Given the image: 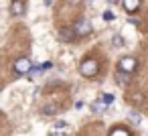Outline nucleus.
Listing matches in <instances>:
<instances>
[{
    "mask_svg": "<svg viewBox=\"0 0 148 136\" xmlns=\"http://www.w3.org/2000/svg\"><path fill=\"white\" fill-rule=\"evenodd\" d=\"M103 19H106V21H112V19H114V12L106 10V12H103Z\"/></svg>",
    "mask_w": 148,
    "mask_h": 136,
    "instance_id": "obj_16",
    "label": "nucleus"
},
{
    "mask_svg": "<svg viewBox=\"0 0 148 136\" xmlns=\"http://www.w3.org/2000/svg\"><path fill=\"white\" fill-rule=\"evenodd\" d=\"M116 79H118V83H120V85H126V81L130 79V73H124V71H118V73H116Z\"/></svg>",
    "mask_w": 148,
    "mask_h": 136,
    "instance_id": "obj_9",
    "label": "nucleus"
},
{
    "mask_svg": "<svg viewBox=\"0 0 148 136\" xmlns=\"http://www.w3.org/2000/svg\"><path fill=\"white\" fill-rule=\"evenodd\" d=\"M75 108H77V110H81V108H83V102H81V100H79V102H75Z\"/></svg>",
    "mask_w": 148,
    "mask_h": 136,
    "instance_id": "obj_17",
    "label": "nucleus"
},
{
    "mask_svg": "<svg viewBox=\"0 0 148 136\" xmlns=\"http://www.w3.org/2000/svg\"><path fill=\"white\" fill-rule=\"evenodd\" d=\"M103 102H106V106H110V104L114 102V95H112V93H106V95H103Z\"/></svg>",
    "mask_w": 148,
    "mask_h": 136,
    "instance_id": "obj_14",
    "label": "nucleus"
},
{
    "mask_svg": "<svg viewBox=\"0 0 148 136\" xmlns=\"http://www.w3.org/2000/svg\"><path fill=\"white\" fill-rule=\"evenodd\" d=\"M108 2H110V4H118V2H120V0H108Z\"/></svg>",
    "mask_w": 148,
    "mask_h": 136,
    "instance_id": "obj_19",
    "label": "nucleus"
},
{
    "mask_svg": "<svg viewBox=\"0 0 148 136\" xmlns=\"http://www.w3.org/2000/svg\"><path fill=\"white\" fill-rule=\"evenodd\" d=\"M130 118H132V124H134V126H138V124H140V116H138L136 112H130Z\"/></svg>",
    "mask_w": 148,
    "mask_h": 136,
    "instance_id": "obj_12",
    "label": "nucleus"
},
{
    "mask_svg": "<svg viewBox=\"0 0 148 136\" xmlns=\"http://www.w3.org/2000/svg\"><path fill=\"white\" fill-rule=\"evenodd\" d=\"M73 37H77L75 35V29H69L67 27V29H61L59 31V39L61 41H73Z\"/></svg>",
    "mask_w": 148,
    "mask_h": 136,
    "instance_id": "obj_5",
    "label": "nucleus"
},
{
    "mask_svg": "<svg viewBox=\"0 0 148 136\" xmlns=\"http://www.w3.org/2000/svg\"><path fill=\"white\" fill-rule=\"evenodd\" d=\"M10 12L14 16H21L25 12V6H23V0H12V4H10Z\"/></svg>",
    "mask_w": 148,
    "mask_h": 136,
    "instance_id": "obj_6",
    "label": "nucleus"
},
{
    "mask_svg": "<svg viewBox=\"0 0 148 136\" xmlns=\"http://www.w3.org/2000/svg\"><path fill=\"white\" fill-rule=\"evenodd\" d=\"M33 67H35V65L31 63L29 57H21V59L14 61V73H16V75H25V73L33 71Z\"/></svg>",
    "mask_w": 148,
    "mask_h": 136,
    "instance_id": "obj_2",
    "label": "nucleus"
},
{
    "mask_svg": "<svg viewBox=\"0 0 148 136\" xmlns=\"http://www.w3.org/2000/svg\"><path fill=\"white\" fill-rule=\"evenodd\" d=\"M57 110H59L57 106H45V108H43V114H55Z\"/></svg>",
    "mask_w": 148,
    "mask_h": 136,
    "instance_id": "obj_10",
    "label": "nucleus"
},
{
    "mask_svg": "<svg viewBox=\"0 0 148 136\" xmlns=\"http://www.w3.org/2000/svg\"><path fill=\"white\" fill-rule=\"evenodd\" d=\"M79 71H81V75H85V77H91V75H95L97 73V61L95 59H83L81 61V65H79Z\"/></svg>",
    "mask_w": 148,
    "mask_h": 136,
    "instance_id": "obj_1",
    "label": "nucleus"
},
{
    "mask_svg": "<svg viewBox=\"0 0 148 136\" xmlns=\"http://www.w3.org/2000/svg\"><path fill=\"white\" fill-rule=\"evenodd\" d=\"M110 136H130V134H128V132H126L124 128H118V130H114V132H112Z\"/></svg>",
    "mask_w": 148,
    "mask_h": 136,
    "instance_id": "obj_11",
    "label": "nucleus"
},
{
    "mask_svg": "<svg viewBox=\"0 0 148 136\" xmlns=\"http://www.w3.org/2000/svg\"><path fill=\"white\" fill-rule=\"evenodd\" d=\"M130 98H132V100H134L136 104H140V102H142V93H132Z\"/></svg>",
    "mask_w": 148,
    "mask_h": 136,
    "instance_id": "obj_15",
    "label": "nucleus"
},
{
    "mask_svg": "<svg viewBox=\"0 0 148 136\" xmlns=\"http://www.w3.org/2000/svg\"><path fill=\"white\" fill-rule=\"evenodd\" d=\"M91 110H93L95 114L103 112V110H106V102H103V100H97V102H93V104H91Z\"/></svg>",
    "mask_w": 148,
    "mask_h": 136,
    "instance_id": "obj_8",
    "label": "nucleus"
},
{
    "mask_svg": "<svg viewBox=\"0 0 148 136\" xmlns=\"http://www.w3.org/2000/svg\"><path fill=\"white\" fill-rule=\"evenodd\" d=\"M51 2H53V0H45V4H47V6H49V4H51Z\"/></svg>",
    "mask_w": 148,
    "mask_h": 136,
    "instance_id": "obj_20",
    "label": "nucleus"
},
{
    "mask_svg": "<svg viewBox=\"0 0 148 136\" xmlns=\"http://www.w3.org/2000/svg\"><path fill=\"white\" fill-rule=\"evenodd\" d=\"M51 136H63V134H51Z\"/></svg>",
    "mask_w": 148,
    "mask_h": 136,
    "instance_id": "obj_21",
    "label": "nucleus"
},
{
    "mask_svg": "<svg viewBox=\"0 0 148 136\" xmlns=\"http://www.w3.org/2000/svg\"><path fill=\"white\" fill-rule=\"evenodd\" d=\"M73 29H75V35H77V37H85V35L91 33V23L85 21V19H79V21L75 23Z\"/></svg>",
    "mask_w": 148,
    "mask_h": 136,
    "instance_id": "obj_3",
    "label": "nucleus"
},
{
    "mask_svg": "<svg viewBox=\"0 0 148 136\" xmlns=\"http://www.w3.org/2000/svg\"><path fill=\"white\" fill-rule=\"evenodd\" d=\"M122 4L128 12H136L140 8V0H122Z\"/></svg>",
    "mask_w": 148,
    "mask_h": 136,
    "instance_id": "obj_7",
    "label": "nucleus"
},
{
    "mask_svg": "<svg viewBox=\"0 0 148 136\" xmlns=\"http://www.w3.org/2000/svg\"><path fill=\"white\" fill-rule=\"evenodd\" d=\"M69 2H71V4H79V2H81V0H69Z\"/></svg>",
    "mask_w": 148,
    "mask_h": 136,
    "instance_id": "obj_18",
    "label": "nucleus"
},
{
    "mask_svg": "<svg viewBox=\"0 0 148 136\" xmlns=\"http://www.w3.org/2000/svg\"><path fill=\"white\" fill-rule=\"evenodd\" d=\"M112 43H114V45H116V47H122V45H124V41H122V37H120V35H116V37H114V41H112Z\"/></svg>",
    "mask_w": 148,
    "mask_h": 136,
    "instance_id": "obj_13",
    "label": "nucleus"
},
{
    "mask_svg": "<svg viewBox=\"0 0 148 136\" xmlns=\"http://www.w3.org/2000/svg\"><path fill=\"white\" fill-rule=\"evenodd\" d=\"M136 59L134 57H122L120 59V63H118V69L120 71H124V73H132L134 69H136Z\"/></svg>",
    "mask_w": 148,
    "mask_h": 136,
    "instance_id": "obj_4",
    "label": "nucleus"
}]
</instances>
